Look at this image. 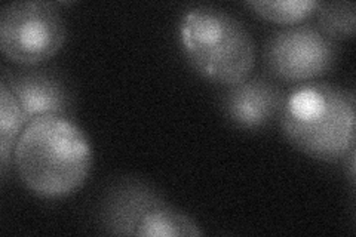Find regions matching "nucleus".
I'll list each match as a JSON object with an SVG mask.
<instances>
[{"mask_svg":"<svg viewBox=\"0 0 356 237\" xmlns=\"http://www.w3.org/2000/svg\"><path fill=\"white\" fill-rule=\"evenodd\" d=\"M13 165L31 195L57 200L73 195L86 183L92 167V149L73 119L39 116L21 132Z\"/></svg>","mask_w":356,"mask_h":237,"instance_id":"1","label":"nucleus"},{"mask_svg":"<svg viewBox=\"0 0 356 237\" xmlns=\"http://www.w3.org/2000/svg\"><path fill=\"white\" fill-rule=\"evenodd\" d=\"M277 123L298 152L322 162L355 153L356 103L350 89L325 82L300 83L285 94Z\"/></svg>","mask_w":356,"mask_h":237,"instance_id":"2","label":"nucleus"},{"mask_svg":"<svg viewBox=\"0 0 356 237\" xmlns=\"http://www.w3.org/2000/svg\"><path fill=\"white\" fill-rule=\"evenodd\" d=\"M178 35L187 61L207 81L227 88L251 76L257 60L254 38L229 10L188 8L178 22Z\"/></svg>","mask_w":356,"mask_h":237,"instance_id":"3","label":"nucleus"},{"mask_svg":"<svg viewBox=\"0 0 356 237\" xmlns=\"http://www.w3.org/2000/svg\"><path fill=\"white\" fill-rule=\"evenodd\" d=\"M65 39L67 26L58 3L31 0L0 9V51L14 64L47 63L63 49Z\"/></svg>","mask_w":356,"mask_h":237,"instance_id":"4","label":"nucleus"},{"mask_svg":"<svg viewBox=\"0 0 356 237\" xmlns=\"http://www.w3.org/2000/svg\"><path fill=\"white\" fill-rule=\"evenodd\" d=\"M264 65L276 81L307 83L327 74L339 58V43L314 24L273 31L264 44Z\"/></svg>","mask_w":356,"mask_h":237,"instance_id":"5","label":"nucleus"},{"mask_svg":"<svg viewBox=\"0 0 356 237\" xmlns=\"http://www.w3.org/2000/svg\"><path fill=\"white\" fill-rule=\"evenodd\" d=\"M163 203L165 196L144 178L120 177L99 199L97 222L110 236H137L143 221Z\"/></svg>","mask_w":356,"mask_h":237,"instance_id":"6","label":"nucleus"},{"mask_svg":"<svg viewBox=\"0 0 356 237\" xmlns=\"http://www.w3.org/2000/svg\"><path fill=\"white\" fill-rule=\"evenodd\" d=\"M2 82L10 89L29 120L39 116L73 119L74 95L65 77L49 67H21L5 72Z\"/></svg>","mask_w":356,"mask_h":237,"instance_id":"7","label":"nucleus"},{"mask_svg":"<svg viewBox=\"0 0 356 237\" xmlns=\"http://www.w3.org/2000/svg\"><path fill=\"white\" fill-rule=\"evenodd\" d=\"M284 99L285 92L280 85L270 77L257 74L222 89L220 107L233 126L255 131L277 119Z\"/></svg>","mask_w":356,"mask_h":237,"instance_id":"8","label":"nucleus"},{"mask_svg":"<svg viewBox=\"0 0 356 237\" xmlns=\"http://www.w3.org/2000/svg\"><path fill=\"white\" fill-rule=\"evenodd\" d=\"M29 117L22 111L19 103L10 89L0 83V175L6 178L13 163L14 150L21 132L29 123Z\"/></svg>","mask_w":356,"mask_h":237,"instance_id":"9","label":"nucleus"},{"mask_svg":"<svg viewBox=\"0 0 356 237\" xmlns=\"http://www.w3.org/2000/svg\"><path fill=\"white\" fill-rule=\"evenodd\" d=\"M140 237H200L204 231L199 229L197 222L184 213L170 205L168 202L154 209L150 215L143 221L137 230Z\"/></svg>","mask_w":356,"mask_h":237,"instance_id":"10","label":"nucleus"},{"mask_svg":"<svg viewBox=\"0 0 356 237\" xmlns=\"http://www.w3.org/2000/svg\"><path fill=\"white\" fill-rule=\"evenodd\" d=\"M316 27L334 42L352 39L356 30V5L349 0L318 2Z\"/></svg>","mask_w":356,"mask_h":237,"instance_id":"11","label":"nucleus"},{"mask_svg":"<svg viewBox=\"0 0 356 237\" xmlns=\"http://www.w3.org/2000/svg\"><path fill=\"white\" fill-rule=\"evenodd\" d=\"M243 5L252 13L281 26H296L315 14L316 0H248Z\"/></svg>","mask_w":356,"mask_h":237,"instance_id":"12","label":"nucleus"}]
</instances>
